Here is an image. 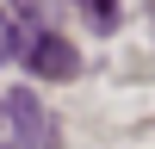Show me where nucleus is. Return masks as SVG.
<instances>
[{"mask_svg": "<svg viewBox=\"0 0 155 149\" xmlns=\"http://www.w3.org/2000/svg\"><path fill=\"white\" fill-rule=\"evenodd\" d=\"M19 62L31 68V81H74V74H81V50H74L62 31H31Z\"/></svg>", "mask_w": 155, "mask_h": 149, "instance_id": "obj_1", "label": "nucleus"}, {"mask_svg": "<svg viewBox=\"0 0 155 149\" xmlns=\"http://www.w3.org/2000/svg\"><path fill=\"white\" fill-rule=\"evenodd\" d=\"M6 118H12L19 149H37V143H44V106H37V87H12V93H6Z\"/></svg>", "mask_w": 155, "mask_h": 149, "instance_id": "obj_2", "label": "nucleus"}, {"mask_svg": "<svg viewBox=\"0 0 155 149\" xmlns=\"http://www.w3.org/2000/svg\"><path fill=\"white\" fill-rule=\"evenodd\" d=\"M19 56H25V31L12 25V12L0 6V62H19Z\"/></svg>", "mask_w": 155, "mask_h": 149, "instance_id": "obj_3", "label": "nucleus"}, {"mask_svg": "<svg viewBox=\"0 0 155 149\" xmlns=\"http://www.w3.org/2000/svg\"><path fill=\"white\" fill-rule=\"evenodd\" d=\"M81 12L93 31H118V0H81Z\"/></svg>", "mask_w": 155, "mask_h": 149, "instance_id": "obj_4", "label": "nucleus"}, {"mask_svg": "<svg viewBox=\"0 0 155 149\" xmlns=\"http://www.w3.org/2000/svg\"><path fill=\"white\" fill-rule=\"evenodd\" d=\"M6 6L19 12V19H31V6H37V0H6Z\"/></svg>", "mask_w": 155, "mask_h": 149, "instance_id": "obj_5", "label": "nucleus"}, {"mask_svg": "<svg viewBox=\"0 0 155 149\" xmlns=\"http://www.w3.org/2000/svg\"><path fill=\"white\" fill-rule=\"evenodd\" d=\"M0 118H6V93H0Z\"/></svg>", "mask_w": 155, "mask_h": 149, "instance_id": "obj_6", "label": "nucleus"}]
</instances>
